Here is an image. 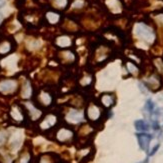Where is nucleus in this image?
Wrapping results in <instances>:
<instances>
[{"label": "nucleus", "mask_w": 163, "mask_h": 163, "mask_svg": "<svg viewBox=\"0 0 163 163\" xmlns=\"http://www.w3.org/2000/svg\"><path fill=\"white\" fill-rule=\"evenodd\" d=\"M105 109L96 101H88L84 106V117L95 128L105 121Z\"/></svg>", "instance_id": "1"}, {"label": "nucleus", "mask_w": 163, "mask_h": 163, "mask_svg": "<svg viewBox=\"0 0 163 163\" xmlns=\"http://www.w3.org/2000/svg\"><path fill=\"white\" fill-rule=\"evenodd\" d=\"M53 139L62 145H71L75 143L76 140V133L72 129V127L66 124L58 125L54 130L52 131Z\"/></svg>", "instance_id": "2"}, {"label": "nucleus", "mask_w": 163, "mask_h": 163, "mask_svg": "<svg viewBox=\"0 0 163 163\" xmlns=\"http://www.w3.org/2000/svg\"><path fill=\"white\" fill-rule=\"evenodd\" d=\"M33 102L39 108L48 109L51 108L55 101V93L48 87H43L35 92H33Z\"/></svg>", "instance_id": "3"}, {"label": "nucleus", "mask_w": 163, "mask_h": 163, "mask_svg": "<svg viewBox=\"0 0 163 163\" xmlns=\"http://www.w3.org/2000/svg\"><path fill=\"white\" fill-rule=\"evenodd\" d=\"M60 114L57 112H48L46 114H43L41 119L38 121L37 127L41 132L44 133H51L56 127L60 124Z\"/></svg>", "instance_id": "4"}, {"label": "nucleus", "mask_w": 163, "mask_h": 163, "mask_svg": "<svg viewBox=\"0 0 163 163\" xmlns=\"http://www.w3.org/2000/svg\"><path fill=\"white\" fill-rule=\"evenodd\" d=\"M60 117H61V119H63L64 124L69 125V126L80 125L85 120L84 112H82L80 109L70 107V106H68L65 110L61 112Z\"/></svg>", "instance_id": "5"}, {"label": "nucleus", "mask_w": 163, "mask_h": 163, "mask_svg": "<svg viewBox=\"0 0 163 163\" xmlns=\"http://www.w3.org/2000/svg\"><path fill=\"white\" fill-rule=\"evenodd\" d=\"M10 121L15 125H24L28 122V117L22 103H14L8 111Z\"/></svg>", "instance_id": "6"}, {"label": "nucleus", "mask_w": 163, "mask_h": 163, "mask_svg": "<svg viewBox=\"0 0 163 163\" xmlns=\"http://www.w3.org/2000/svg\"><path fill=\"white\" fill-rule=\"evenodd\" d=\"M20 86L16 79H2L0 81V94L3 96L14 95L17 92H19Z\"/></svg>", "instance_id": "7"}, {"label": "nucleus", "mask_w": 163, "mask_h": 163, "mask_svg": "<svg viewBox=\"0 0 163 163\" xmlns=\"http://www.w3.org/2000/svg\"><path fill=\"white\" fill-rule=\"evenodd\" d=\"M25 108L26 114H27L28 120L31 122H38L43 116V110L39 108L33 101H26L25 103H22Z\"/></svg>", "instance_id": "8"}, {"label": "nucleus", "mask_w": 163, "mask_h": 163, "mask_svg": "<svg viewBox=\"0 0 163 163\" xmlns=\"http://www.w3.org/2000/svg\"><path fill=\"white\" fill-rule=\"evenodd\" d=\"M76 82H77V86L81 87L83 89L90 88L94 82L93 73L89 69L81 70L76 76Z\"/></svg>", "instance_id": "9"}, {"label": "nucleus", "mask_w": 163, "mask_h": 163, "mask_svg": "<svg viewBox=\"0 0 163 163\" xmlns=\"http://www.w3.org/2000/svg\"><path fill=\"white\" fill-rule=\"evenodd\" d=\"M94 157V148L91 144L78 147L76 152V159L80 163H87L91 161Z\"/></svg>", "instance_id": "10"}, {"label": "nucleus", "mask_w": 163, "mask_h": 163, "mask_svg": "<svg viewBox=\"0 0 163 163\" xmlns=\"http://www.w3.org/2000/svg\"><path fill=\"white\" fill-rule=\"evenodd\" d=\"M57 61L64 66H71L76 62V55L70 50H63L58 53Z\"/></svg>", "instance_id": "11"}, {"label": "nucleus", "mask_w": 163, "mask_h": 163, "mask_svg": "<svg viewBox=\"0 0 163 163\" xmlns=\"http://www.w3.org/2000/svg\"><path fill=\"white\" fill-rule=\"evenodd\" d=\"M135 32L137 34V36H139L143 40L147 41V42H151L154 39L153 31L145 24H142V23L138 24L135 28Z\"/></svg>", "instance_id": "12"}, {"label": "nucleus", "mask_w": 163, "mask_h": 163, "mask_svg": "<svg viewBox=\"0 0 163 163\" xmlns=\"http://www.w3.org/2000/svg\"><path fill=\"white\" fill-rule=\"evenodd\" d=\"M105 110H109L116 103V97L111 92H105L102 93L99 97V102H98Z\"/></svg>", "instance_id": "13"}, {"label": "nucleus", "mask_w": 163, "mask_h": 163, "mask_svg": "<svg viewBox=\"0 0 163 163\" xmlns=\"http://www.w3.org/2000/svg\"><path fill=\"white\" fill-rule=\"evenodd\" d=\"M36 163H62V159L55 152H44L38 156Z\"/></svg>", "instance_id": "14"}, {"label": "nucleus", "mask_w": 163, "mask_h": 163, "mask_svg": "<svg viewBox=\"0 0 163 163\" xmlns=\"http://www.w3.org/2000/svg\"><path fill=\"white\" fill-rule=\"evenodd\" d=\"M31 159H32L31 148L28 145H25L24 148L20 151L16 160H14L13 163H31Z\"/></svg>", "instance_id": "15"}, {"label": "nucleus", "mask_w": 163, "mask_h": 163, "mask_svg": "<svg viewBox=\"0 0 163 163\" xmlns=\"http://www.w3.org/2000/svg\"><path fill=\"white\" fill-rule=\"evenodd\" d=\"M136 137H137V139H138V143H139L140 148L144 151H148L150 141H151V139H152V135L141 132V133L136 134Z\"/></svg>", "instance_id": "16"}, {"label": "nucleus", "mask_w": 163, "mask_h": 163, "mask_svg": "<svg viewBox=\"0 0 163 163\" xmlns=\"http://www.w3.org/2000/svg\"><path fill=\"white\" fill-rule=\"evenodd\" d=\"M144 83H145V86L147 88H149L152 91H156V90H158L161 87V80L156 74H153L149 76V78L145 80Z\"/></svg>", "instance_id": "17"}, {"label": "nucleus", "mask_w": 163, "mask_h": 163, "mask_svg": "<svg viewBox=\"0 0 163 163\" xmlns=\"http://www.w3.org/2000/svg\"><path fill=\"white\" fill-rule=\"evenodd\" d=\"M20 96L23 98V99H29L30 97L33 95V88L31 86V83H30L28 80H25L22 85H20Z\"/></svg>", "instance_id": "18"}, {"label": "nucleus", "mask_w": 163, "mask_h": 163, "mask_svg": "<svg viewBox=\"0 0 163 163\" xmlns=\"http://www.w3.org/2000/svg\"><path fill=\"white\" fill-rule=\"evenodd\" d=\"M134 126L136 130L141 132H146L149 130V124L144 120H136L134 122Z\"/></svg>", "instance_id": "19"}, {"label": "nucleus", "mask_w": 163, "mask_h": 163, "mask_svg": "<svg viewBox=\"0 0 163 163\" xmlns=\"http://www.w3.org/2000/svg\"><path fill=\"white\" fill-rule=\"evenodd\" d=\"M56 43H57L59 47L66 48L71 45V40L69 37H67V36H60L57 39V41H56Z\"/></svg>", "instance_id": "20"}, {"label": "nucleus", "mask_w": 163, "mask_h": 163, "mask_svg": "<svg viewBox=\"0 0 163 163\" xmlns=\"http://www.w3.org/2000/svg\"><path fill=\"white\" fill-rule=\"evenodd\" d=\"M11 51V44L9 42H2L0 44V54L5 55Z\"/></svg>", "instance_id": "21"}, {"label": "nucleus", "mask_w": 163, "mask_h": 163, "mask_svg": "<svg viewBox=\"0 0 163 163\" xmlns=\"http://www.w3.org/2000/svg\"><path fill=\"white\" fill-rule=\"evenodd\" d=\"M47 19L50 23H56L59 20V15L54 12H48L47 13Z\"/></svg>", "instance_id": "22"}, {"label": "nucleus", "mask_w": 163, "mask_h": 163, "mask_svg": "<svg viewBox=\"0 0 163 163\" xmlns=\"http://www.w3.org/2000/svg\"><path fill=\"white\" fill-rule=\"evenodd\" d=\"M145 109L150 113V114H152V113L154 112V110H155V104L153 103V101H152V100L148 99V100L146 101Z\"/></svg>", "instance_id": "23"}, {"label": "nucleus", "mask_w": 163, "mask_h": 163, "mask_svg": "<svg viewBox=\"0 0 163 163\" xmlns=\"http://www.w3.org/2000/svg\"><path fill=\"white\" fill-rule=\"evenodd\" d=\"M54 2L59 8H64L67 4V0H54Z\"/></svg>", "instance_id": "24"}, {"label": "nucleus", "mask_w": 163, "mask_h": 163, "mask_svg": "<svg viewBox=\"0 0 163 163\" xmlns=\"http://www.w3.org/2000/svg\"><path fill=\"white\" fill-rule=\"evenodd\" d=\"M159 147H160V144H157V145H155V146L153 147V149L149 152V156H152V155H154L155 153H156Z\"/></svg>", "instance_id": "25"}, {"label": "nucleus", "mask_w": 163, "mask_h": 163, "mask_svg": "<svg viewBox=\"0 0 163 163\" xmlns=\"http://www.w3.org/2000/svg\"><path fill=\"white\" fill-rule=\"evenodd\" d=\"M1 20H2V16H1V14H0V22H1Z\"/></svg>", "instance_id": "26"}, {"label": "nucleus", "mask_w": 163, "mask_h": 163, "mask_svg": "<svg viewBox=\"0 0 163 163\" xmlns=\"http://www.w3.org/2000/svg\"><path fill=\"white\" fill-rule=\"evenodd\" d=\"M2 2H3V0H0V4H1Z\"/></svg>", "instance_id": "27"}]
</instances>
